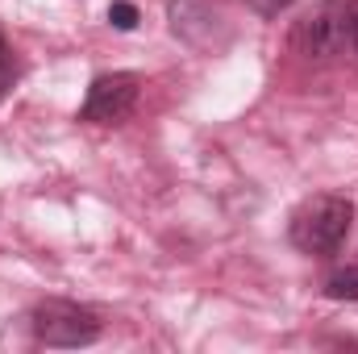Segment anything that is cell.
<instances>
[{
  "label": "cell",
  "instance_id": "obj_1",
  "mask_svg": "<svg viewBox=\"0 0 358 354\" xmlns=\"http://www.w3.org/2000/svg\"><path fill=\"white\" fill-rule=\"evenodd\" d=\"M355 225V204L346 196H313L296 208L292 217V246L304 255H338L350 238Z\"/></svg>",
  "mask_w": 358,
  "mask_h": 354
},
{
  "label": "cell",
  "instance_id": "obj_2",
  "mask_svg": "<svg viewBox=\"0 0 358 354\" xmlns=\"http://www.w3.org/2000/svg\"><path fill=\"white\" fill-rule=\"evenodd\" d=\"M350 29H355V0H321L296 21L292 46L304 59H334L350 46Z\"/></svg>",
  "mask_w": 358,
  "mask_h": 354
},
{
  "label": "cell",
  "instance_id": "obj_3",
  "mask_svg": "<svg viewBox=\"0 0 358 354\" xmlns=\"http://www.w3.org/2000/svg\"><path fill=\"white\" fill-rule=\"evenodd\" d=\"M34 338L42 346H59V351H76V346H92L100 338V317L88 304L76 300H42L29 313Z\"/></svg>",
  "mask_w": 358,
  "mask_h": 354
},
{
  "label": "cell",
  "instance_id": "obj_4",
  "mask_svg": "<svg viewBox=\"0 0 358 354\" xmlns=\"http://www.w3.org/2000/svg\"><path fill=\"white\" fill-rule=\"evenodd\" d=\"M142 96V80L134 71H113V76H96L88 88V100L80 108V121L88 125H117L134 113Z\"/></svg>",
  "mask_w": 358,
  "mask_h": 354
},
{
  "label": "cell",
  "instance_id": "obj_5",
  "mask_svg": "<svg viewBox=\"0 0 358 354\" xmlns=\"http://www.w3.org/2000/svg\"><path fill=\"white\" fill-rule=\"evenodd\" d=\"M325 296L338 300V304H342V300H358V263L334 271V275L325 279Z\"/></svg>",
  "mask_w": 358,
  "mask_h": 354
},
{
  "label": "cell",
  "instance_id": "obj_6",
  "mask_svg": "<svg viewBox=\"0 0 358 354\" xmlns=\"http://www.w3.org/2000/svg\"><path fill=\"white\" fill-rule=\"evenodd\" d=\"M138 4H129V0H113L108 4V25L113 29H121V34H129V29H138Z\"/></svg>",
  "mask_w": 358,
  "mask_h": 354
},
{
  "label": "cell",
  "instance_id": "obj_7",
  "mask_svg": "<svg viewBox=\"0 0 358 354\" xmlns=\"http://www.w3.org/2000/svg\"><path fill=\"white\" fill-rule=\"evenodd\" d=\"M13 80H17V59H13V50H8V42L0 38V96L13 88Z\"/></svg>",
  "mask_w": 358,
  "mask_h": 354
},
{
  "label": "cell",
  "instance_id": "obj_8",
  "mask_svg": "<svg viewBox=\"0 0 358 354\" xmlns=\"http://www.w3.org/2000/svg\"><path fill=\"white\" fill-rule=\"evenodd\" d=\"M296 0H246V8H255L259 17H279L283 8H292Z\"/></svg>",
  "mask_w": 358,
  "mask_h": 354
},
{
  "label": "cell",
  "instance_id": "obj_9",
  "mask_svg": "<svg viewBox=\"0 0 358 354\" xmlns=\"http://www.w3.org/2000/svg\"><path fill=\"white\" fill-rule=\"evenodd\" d=\"M350 46L358 50V0H355V29H350Z\"/></svg>",
  "mask_w": 358,
  "mask_h": 354
}]
</instances>
